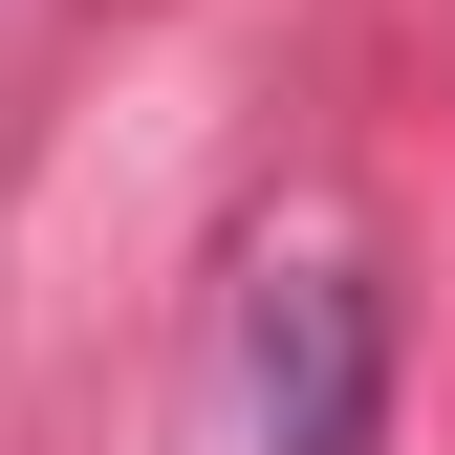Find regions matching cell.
I'll return each instance as SVG.
<instances>
[{
	"label": "cell",
	"instance_id": "6da1fadb",
	"mask_svg": "<svg viewBox=\"0 0 455 455\" xmlns=\"http://www.w3.org/2000/svg\"><path fill=\"white\" fill-rule=\"evenodd\" d=\"M390 412V304L347 260H260L239 282V455H369Z\"/></svg>",
	"mask_w": 455,
	"mask_h": 455
}]
</instances>
